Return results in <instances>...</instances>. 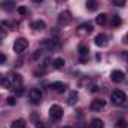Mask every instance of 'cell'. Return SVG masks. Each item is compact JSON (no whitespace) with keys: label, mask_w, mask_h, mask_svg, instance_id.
<instances>
[{"label":"cell","mask_w":128,"mask_h":128,"mask_svg":"<svg viewBox=\"0 0 128 128\" xmlns=\"http://www.w3.org/2000/svg\"><path fill=\"white\" fill-rule=\"evenodd\" d=\"M121 22H122V20H121V16H119V15H113V16H112V21H110V24H112L113 27H118V26H121Z\"/></svg>","instance_id":"obj_21"},{"label":"cell","mask_w":128,"mask_h":128,"mask_svg":"<svg viewBox=\"0 0 128 128\" xmlns=\"http://www.w3.org/2000/svg\"><path fill=\"white\" fill-rule=\"evenodd\" d=\"M49 86H51V90H52L54 92H57V94H63L64 91L67 90V85H66L64 82H52Z\"/></svg>","instance_id":"obj_10"},{"label":"cell","mask_w":128,"mask_h":128,"mask_svg":"<svg viewBox=\"0 0 128 128\" xmlns=\"http://www.w3.org/2000/svg\"><path fill=\"white\" fill-rule=\"evenodd\" d=\"M16 10H18V14H20V15H26V14L28 12L26 6H20V8H16Z\"/></svg>","instance_id":"obj_26"},{"label":"cell","mask_w":128,"mask_h":128,"mask_svg":"<svg viewBox=\"0 0 128 128\" xmlns=\"http://www.w3.org/2000/svg\"><path fill=\"white\" fill-rule=\"evenodd\" d=\"M63 128H70V127H63Z\"/></svg>","instance_id":"obj_35"},{"label":"cell","mask_w":128,"mask_h":128,"mask_svg":"<svg viewBox=\"0 0 128 128\" xmlns=\"http://www.w3.org/2000/svg\"><path fill=\"white\" fill-rule=\"evenodd\" d=\"M26 121L24 119H15V121H12V124H10V128H26Z\"/></svg>","instance_id":"obj_17"},{"label":"cell","mask_w":128,"mask_h":128,"mask_svg":"<svg viewBox=\"0 0 128 128\" xmlns=\"http://www.w3.org/2000/svg\"><path fill=\"white\" fill-rule=\"evenodd\" d=\"M116 128H127V121L125 119H118L116 121Z\"/></svg>","instance_id":"obj_24"},{"label":"cell","mask_w":128,"mask_h":128,"mask_svg":"<svg viewBox=\"0 0 128 128\" xmlns=\"http://www.w3.org/2000/svg\"><path fill=\"white\" fill-rule=\"evenodd\" d=\"M40 57H42V49H36L34 54H33V58H34V60H39Z\"/></svg>","instance_id":"obj_27"},{"label":"cell","mask_w":128,"mask_h":128,"mask_svg":"<svg viewBox=\"0 0 128 128\" xmlns=\"http://www.w3.org/2000/svg\"><path fill=\"white\" fill-rule=\"evenodd\" d=\"M55 48H58V43H57V40H54V39H45V40H42V43H40V49H49V51H52V49H55Z\"/></svg>","instance_id":"obj_7"},{"label":"cell","mask_w":128,"mask_h":128,"mask_svg":"<svg viewBox=\"0 0 128 128\" xmlns=\"http://www.w3.org/2000/svg\"><path fill=\"white\" fill-rule=\"evenodd\" d=\"M91 91H92V92H96V91H98V86H96V85H94V86L91 88Z\"/></svg>","instance_id":"obj_31"},{"label":"cell","mask_w":128,"mask_h":128,"mask_svg":"<svg viewBox=\"0 0 128 128\" xmlns=\"http://www.w3.org/2000/svg\"><path fill=\"white\" fill-rule=\"evenodd\" d=\"M86 8H88V10H96L97 0H86Z\"/></svg>","instance_id":"obj_23"},{"label":"cell","mask_w":128,"mask_h":128,"mask_svg":"<svg viewBox=\"0 0 128 128\" xmlns=\"http://www.w3.org/2000/svg\"><path fill=\"white\" fill-rule=\"evenodd\" d=\"M6 103H8V104H9V106H15V104H16V100H15V97H8V98H6Z\"/></svg>","instance_id":"obj_25"},{"label":"cell","mask_w":128,"mask_h":128,"mask_svg":"<svg viewBox=\"0 0 128 128\" xmlns=\"http://www.w3.org/2000/svg\"><path fill=\"white\" fill-rule=\"evenodd\" d=\"M60 2H63V0H60Z\"/></svg>","instance_id":"obj_37"},{"label":"cell","mask_w":128,"mask_h":128,"mask_svg":"<svg viewBox=\"0 0 128 128\" xmlns=\"http://www.w3.org/2000/svg\"><path fill=\"white\" fill-rule=\"evenodd\" d=\"M3 88H6V90H10L12 88V84H10V80H9V78L8 76H4V79L2 80V84H0Z\"/></svg>","instance_id":"obj_22"},{"label":"cell","mask_w":128,"mask_h":128,"mask_svg":"<svg viewBox=\"0 0 128 128\" xmlns=\"http://www.w3.org/2000/svg\"><path fill=\"white\" fill-rule=\"evenodd\" d=\"M104 107H106V100H103V98H96V100H92V103H91V106H90L91 112H100V110H103Z\"/></svg>","instance_id":"obj_4"},{"label":"cell","mask_w":128,"mask_h":128,"mask_svg":"<svg viewBox=\"0 0 128 128\" xmlns=\"http://www.w3.org/2000/svg\"><path fill=\"white\" fill-rule=\"evenodd\" d=\"M125 2H127V0H113V4H116V6H124Z\"/></svg>","instance_id":"obj_29"},{"label":"cell","mask_w":128,"mask_h":128,"mask_svg":"<svg viewBox=\"0 0 128 128\" xmlns=\"http://www.w3.org/2000/svg\"><path fill=\"white\" fill-rule=\"evenodd\" d=\"M96 45L97 46H100V48H104V46H107V43H109V40H107V36L104 34V33H100V34H97L96 36Z\"/></svg>","instance_id":"obj_11"},{"label":"cell","mask_w":128,"mask_h":128,"mask_svg":"<svg viewBox=\"0 0 128 128\" xmlns=\"http://www.w3.org/2000/svg\"><path fill=\"white\" fill-rule=\"evenodd\" d=\"M8 78H9V80H10V84H12L14 88H18V86L22 85V78H21V74H18V73H10Z\"/></svg>","instance_id":"obj_8"},{"label":"cell","mask_w":128,"mask_h":128,"mask_svg":"<svg viewBox=\"0 0 128 128\" xmlns=\"http://www.w3.org/2000/svg\"><path fill=\"white\" fill-rule=\"evenodd\" d=\"M110 100H112V103H115V104H124L125 101H127V96H125V92L124 91H121V90H115L112 94H110Z\"/></svg>","instance_id":"obj_2"},{"label":"cell","mask_w":128,"mask_h":128,"mask_svg":"<svg viewBox=\"0 0 128 128\" xmlns=\"http://www.w3.org/2000/svg\"><path fill=\"white\" fill-rule=\"evenodd\" d=\"M110 80L115 82V84H121V82L125 80V73L122 70H113L110 73Z\"/></svg>","instance_id":"obj_5"},{"label":"cell","mask_w":128,"mask_h":128,"mask_svg":"<svg viewBox=\"0 0 128 128\" xmlns=\"http://www.w3.org/2000/svg\"><path fill=\"white\" fill-rule=\"evenodd\" d=\"M127 58H128V54H127Z\"/></svg>","instance_id":"obj_36"},{"label":"cell","mask_w":128,"mask_h":128,"mask_svg":"<svg viewBox=\"0 0 128 128\" xmlns=\"http://www.w3.org/2000/svg\"><path fill=\"white\" fill-rule=\"evenodd\" d=\"M91 32H92V24L91 22H85L78 28V33H80V34H86V33H91Z\"/></svg>","instance_id":"obj_14"},{"label":"cell","mask_w":128,"mask_h":128,"mask_svg":"<svg viewBox=\"0 0 128 128\" xmlns=\"http://www.w3.org/2000/svg\"><path fill=\"white\" fill-rule=\"evenodd\" d=\"M96 22L98 24V26H104V24L107 22V15H106V14H100V15H97Z\"/></svg>","instance_id":"obj_19"},{"label":"cell","mask_w":128,"mask_h":128,"mask_svg":"<svg viewBox=\"0 0 128 128\" xmlns=\"http://www.w3.org/2000/svg\"><path fill=\"white\" fill-rule=\"evenodd\" d=\"M88 52H90V48H88L86 45H80V46H79V55H80V61H82V63H85V61L88 60V58H86V57H88Z\"/></svg>","instance_id":"obj_12"},{"label":"cell","mask_w":128,"mask_h":128,"mask_svg":"<svg viewBox=\"0 0 128 128\" xmlns=\"http://www.w3.org/2000/svg\"><path fill=\"white\" fill-rule=\"evenodd\" d=\"M2 8L6 10V12H12V10H15V3L14 2H10V0H4L3 3H2Z\"/></svg>","instance_id":"obj_16"},{"label":"cell","mask_w":128,"mask_h":128,"mask_svg":"<svg viewBox=\"0 0 128 128\" xmlns=\"http://www.w3.org/2000/svg\"><path fill=\"white\" fill-rule=\"evenodd\" d=\"M6 60H8V58H6V55L0 52V64H4V63H6Z\"/></svg>","instance_id":"obj_30"},{"label":"cell","mask_w":128,"mask_h":128,"mask_svg":"<svg viewBox=\"0 0 128 128\" xmlns=\"http://www.w3.org/2000/svg\"><path fill=\"white\" fill-rule=\"evenodd\" d=\"M27 48H28V40H27V39H24V37L16 39V40H15V43H14V51H15L16 54H22Z\"/></svg>","instance_id":"obj_3"},{"label":"cell","mask_w":128,"mask_h":128,"mask_svg":"<svg viewBox=\"0 0 128 128\" xmlns=\"http://www.w3.org/2000/svg\"><path fill=\"white\" fill-rule=\"evenodd\" d=\"M4 37H6V32H4V28H3V27L0 26V42H2V40H3Z\"/></svg>","instance_id":"obj_28"},{"label":"cell","mask_w":128,"mask_h":128,"mask_svg":"<svg viewBox=\"0 0 128 128\" xmlns=\"http://www.w3.org/2000/svg\"><path fill=\"white\" fill-rule=\"evenodd\" d=\"M32 28L37 30V32H42V30H45V28H46V24H45V21L37 20V21H33V22H32Z\"/></svg>","instance_id":"obj_15"},{"label":"cell","mask_w":128,"mask_h":128,"mask_svg":"<svg viewBox=\"0 0 128 128\" xmlns=\"http://www.w3.org/2000/svg\"><path fill=\"white\" fill-rule=\"evenodd\" d=\"M63 115H64V110L61 106H58V104H52L51 106V109H49V118L52 121H60L63 118Z\"/></svg>","instance_id":"obj_1"},{"label":"cell","mask_w":128,"mask_h":128,"mask_svg":"<svg viewBox=\"0 0 128 128\" xmlns=\"http://www.w3.org/2000/svg\"><path fill=\"white\" fill-rule=\"evenodd\" d=\"M70 22H72V14H70L68 10L60 12V15H58V24H60V26H67V24H70Z\"/></svg>","instance_id":"obj_6"},{"label":"cell","mask_w":128,"mask_h":128,"mask_svg":"<svg viewBox=\"0 0 128 128\" xmlns=\"http://www.w3.org/2000/svg\"><path fill=\"white\" fill-rule=\"evenodd\" d=\"M78 98H79V96H78L76 91H70L68 92V97H67V104L68 106H74L78 103Z\"/></svg>","instance_id":"obj_13"},{"label":"cell","mask_w":128,"mask_h":128,"mask_svg":"<svg viewBox=\"0 0 128 128\" xmlns=\"http://www.w3.org/2000/svg\"><path fill=\"white\" fill-rule=\"evenodd\" d=\"M3 79H4V76H3V74H0V84H2V80H3Z\"/></svg>","instance_id":"obj_33"},{"label":"cell","mask_w":128,"mask_h":128,"mask_svg":"<svg viewBox=\"0 0 128 128\" xmlns=\"http://www.w3.org/2000/svg\"><path fill=\"white\" fill-rule=\"evenodd\" d=\"M125 39H127V42H128V34H127V37H125Z\"/></svg>","instance_id":"obj_34"},{"label":"cell","mask_w":128,"mask_h":128,"mask_svg":"<svg viewBox=\"0 0 128 128\" xmlns=\"http://www.w3.org/2000/svg\"><path fill=\"white\" fill-rule=\"evenodd\" d=\"M28 97H30V100H32L33 103H39L42 100V91L39 88H32L28 91Z\"/></svg>","instance_id":"obj_9"},{"label":"cell","mask_w":128,"mask_h":128,"mask_svg":"<svg viewBox=\"0 0 128 128\" xmlns=\"http://www.w3.org/2000/svg\"><path fill=\"white\" fill-rule=\"evenodd\" d=\"M52 66H54L55 68H58V70H60V68H63L64 66H66V61H64V58L60 57V58H55V60L52 61Z\"/></svg>","instance_id":"obj_18"},{"label":"cell","mask_w":128,"mask_h":128,"mask_svg":"<svg viewBox=\"0 0 128 128\" xmlns=\"http://www.w3.org/2000/svg\"><path fill=\"white\" fill-rule=\"evenodd\" d=\"M32 2H34V3H42L43 0H32Z\"/></svg>","instance_id":"obj_32"},{"label":"cell","mask_w":128,"mask_h":128,"mask_svg":"<svg viewBox=\"0 0 128 128\" xmlns=\"http://www.w3.org/2000/svg\"><path fill=\"white\" fill-rule=\"evenodd\" d=\"M91 128H104V122L98 118H94L91 121Z\"/></svg>","instance_id":"obj_20"}]
</instances>
